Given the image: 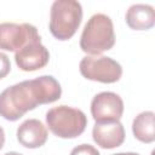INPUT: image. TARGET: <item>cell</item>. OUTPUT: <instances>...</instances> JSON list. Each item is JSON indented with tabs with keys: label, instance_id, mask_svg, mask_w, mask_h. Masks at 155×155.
Listing matches in <instances>:
<instances>
[{
	"label": "cell",
	"instance_id": "cell-15",
	"mask_svg": "<svg viewBox=\"0 0 155 155\" xmlns=\"http://www.w3.org/2000/svg\"><path fill=\"white\" fill-rule=\"evenodd\" d=\"M4 143H5V133H4V130H2V127L0 126V149L2 148Z\"/></svg>",
	"mask_w": 155,
	"mask_h": 155
},
{
	"label": "cell",
	"instance_id": "cell-2",
	"mask_svg": "<svg viewBox=\"0 0 155 155\" xmlns=\"http://www.w3.org/2000/svg\"><path fill=\"white\" fill-rule=\"evenodd\" d=\"M115 44V34L113 21L104 13L93 15L84 27L80 47L84 52L98 56L104 51L113 48Z\"/></svg>",
	"mask_w": 155,
	"mask_h": 155
},
{
	"label": "cell",
	"instance_id": "cell-13",
	"mask_svg": "<svg viewBox=\"0 0 155 155\" xmlns=\"http://www.w3.org/2000/svg\"><path fill=\"white\" fill-rule=\"evenodd\" d=\"M70 155H101L99 151L90 144H80L70 151Z\"/></svg>",
	"mask_w": 155,
	"mask_h": 155
},
{
	"label": "cell",
	"instance_id": "cell-6",
	"mask_svg": "<svg viewBox=\"0 0 155 155\" xmlns=\"http://www.w3.org/2000/svg\"><path fill=\"white\" fill-rule=\"evenodd\" d=\"M39 36L36 27L29 23H0V50L18 51L28 41Z\"/></svg>",
	"mask_w": 155,
	"mask_h": 155
},
{
	"label": "cell",
	"instance_id": "cell-16",
	"mask_svg": "<svg viewBox=\"0 0 155 155\" xmlns=\"http://www.w3.org/2000/svg\"><path fill=\"white\" fill-rule=\"evenodd\" d=\"M113 155H139L137 153H117V154H113Z\"/></svg>",
	"mask_w": 155,
	"mask_h": 155
},
{
	"label": "cell",
	"instance_id": "cell-12",
	"mask_svg": "<svg viewBox=\"0 0 155 155\" xmlns=\"http://www.w3.org/2000/svg\"><path fill=\"white\" fill-rule=\"evenodd\" d=\"M155 114L153 111H143L138 114L132 122L133 136L143 143H153L155 140Z\"/></svg>",
	"mask_w": 155,
	"mask_h": 155
},
{
	"label": "cell",
	"instance_id": "cell-5",
	"mask_svg": "<svg viewBox=\"0 0 155 155\" xmlns=\"http://www.w3.org/2000/svg\"><path fill=\"white\" fill-rule=\"evenodd\" d=\"M79 68L85 79L103 84L116 82L122 75L121 65L107 56H86L81 59Z\"/></svg>",
	"mask_w": 155,
	"mask_h": 155
},
{
	"label": "cell",
	"instance_id": "cell-4",
	"mask_svg": "<svg viewBox=\"0 0 155 155\" xmlns=\"http://www.w3.org/2000/svg\"><path fill=\"white\" fill-rule=\"evenodd\" d=\"M46 124L50 131L59 138H76L85 131L87 117L80 109L58 105L46 113Z\"/></svg>",
	"mask_w": 155,
	"mask_h": 155
},
{
	"label": "cell",
	"instance_id": "cell-17",
	"mask_svg": "<svg viewBox=\"0 0 155 155\" xmlns=\"http://www.w3.org/2000/svg\"><path fill=\"white\" fill-rule=\"evenodd\" d=\"M4 155H23V154L17 153V151H10V153H6V154H4Z\"/></svg>",
	"mask_w": 155,
	"mask_h": 155
},
{
	"label": "cell",
	"instance_id": "cell-1",
	"mask_svg": "<svg viewBox=\"0 0 155 155\" xmlns=\"http://www.w3.org/2000/svg\"><path fill=\"white\" fill-rule=\"evenodd\" d=\"M62 96L59 82L51 75L24 80L0 93V116L16 121L38 105L56 102Z\"/></svg>",
	"mask_w": 155,
	"mask_h": 155
},
{
	"label": "cell",
	"instance_id": "cell-9",
	"mask_svg": "<svg viewBox=\"0 0 155 155\" xmlns=\"http://www.w3.org/2000/svg\"><path fill=\"white\" fill-rule=\"evenodd\" d=\"M92 138L103 149L120 147L125 140V128L120 121L96 122L92 128Z\"/></svg>",
	"mask_w": 155,
	"mask_h": 155
},
{
	"label": "cell",
	"instance_id": "cell-3",
	"mask_svg": "<svg viewBox=\"0 0 155 155\" xmlns=\"http://www.w3.org/2000/svg\"><path fill=\"white\" fill-rule=\"evenodd\" d=\"M82 19V7L75 0H56L50 11V31L57 40H69Z\"/></svg>",
	"mask_w": 155,
	"mask_h": 155
},
{
	"label": "cell",
	"instance_id": "cell-10",
	"mask_svg": "<svg viewBox=\"0 0 155 155\" xmlns=\"http://www.w3.org/2000/svg\"><path fill=\"white\" fill-rule=\"evenodd\" d=\"M17 139L25 148H40L47 140V130L40 120L28 119L18 126Z\"/></svg>",
	"mask_w": 155,
	"mask_h": 155
},
{
	"label": "cell",
	"instance_id": "cell-7",
	"mask_svg": "<svg viewBox=\"0 0 155 155\" xmlns=\"http://www.w3.org/2000/svg\"><path fill=\"white\" fill-rule=\"evenodd\" d=\"M124 113V102L114 92H101L91 102V114L96 122L119 121Z\"/></svg>",
	"mask_w": 155,
	"mask_h": 155
},
{
	"label": "cell",
	"instance_id": "cell-11",
	"mask_svg": "<svg viewBox=\"0 0 155 155\" xmlns=\"http://www.w3.org/2000/svg\"><path fill=\"white\" fill-rule=\"evenodd\" d=\"M125 19L131 29L148 30L155 24L154 7L147 4H134L128 7Z\"/></svg>",
	"mask_w": 155,
	"mask_h": 155
},
{
	"label": "cell",
	"instance_id": "cell-8",
	"mask_svg": "<svg viewBox=\"0 0 155 155\" xmlns=\"http://www.w3.org/2000/svg\"><path fill=\"white\" fill-rule=\"evenodd\" d=\"M50 59L48 50L41 44L40 35L28 41L22 48L15 52V61L23 71H35L44 68Z\"/></svg>",
	"mask_w": 155,
	"mask_h": 155
},
{
	"label": "cell",
	"instance_id": "cell-14",
	"mask_svg": "<svg viewBox=\"0 0 155 155\" xmlns=\"http://www.w3.org/2000/svg\"><path fill=\"white\" fill-rule=\"evenodd\" d=\"M11 70V63H10V59L8 57L0 52V79H4Z\"/></svg>",
	"mask_w": 155,
	"mask_h": 155
}]
</instances>
